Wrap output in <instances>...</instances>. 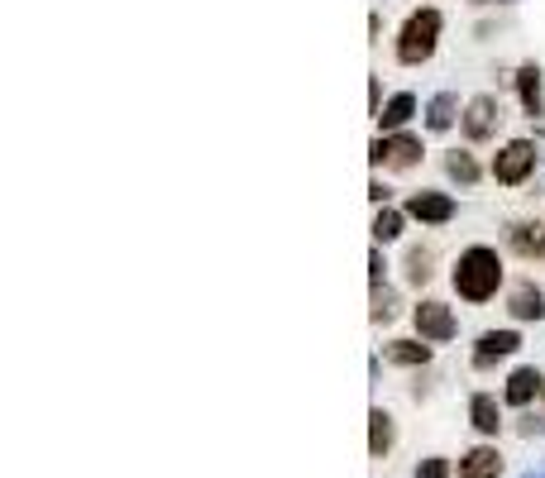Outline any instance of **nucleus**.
I'll use <instances>...</instances> for the list:
<instances>
[{"label": "nucleus", "mask_w": 545, "mask_h": 478, "mask_svg": "<svg viewBox=\"0 0 545 478\" xmlns=\"http://www.w3.org/2000/svg\"><path fill=\"white\" fill-rule=\"evenodd\" d=\"M517 87H521V101H527V111L540 115V68H536V62L517 72Z\"/></svg>", "instance_id": "obj_17"}, {"label": "nucleus", "mask_w": 545, "mask_h": 478, "mask_svg": "<svg viewBox=\"0 0 545 478\" xmlns=\"http://www.w3.org/2000/svg\"><path fill=\"white\" fill-rule=\"evenodd\" d=\"M536 168V143L531 139H512L508 149H502L493 158V177L502 186H517V182H527V173Z\"/></svg>", "instance_id": "obj_3"}, {"label": "nucleus", "mask_w": 545, "mask_h": 478, "mask_svg": "<svg viewBox=\"0 0 545 478\" xmlns=\"http://www.w3.org/2000/svg\"><path fill=\"white\" fill-rule=\"evenodd\" d=\"M497 282H502V263H497L493 249L474 244V249L459 254V263H454V292L465 297V302H488L497 292Z\"/></svg>", "instance_id": "obj_1"}, {"label": "nucleus", "mask_w": 545, "mask_h": 478, "mask_svg": "<svg viewBox=\"0 0 545 478\" xmlns=\"http://www.w3.org/2000/svg\"><path fill=\"white\" fill-rule=\"evenodd\" d=\"M407 216H416L422 225H445V220L454 216V201H450V197H440V192H411Z\"/></svg>", "instance_id": "obj_7"}, {"label": "nucleus", "mask_w": 545, "mask_h": 478, "mask_svg": "<svg viewBox=\"0 0 545 478\" xmlns=\"http://www.w3.org/2000/svg\"><path fill=\"white\" fill-rule=\"evenodd\" d=\"M512 249L521 259H545V225L540 220H517L512 225Z\"/></svg>", "instance_id": "obj_10"}, {"label": "nucleus", "mask_w": 545, "mask_h": 478, "mask_svg": "<svg viewBox=\"0 0 545 478\" xmlns=\"http://www.w3.org/2000/svg\"><path fill=\"white\" fill-rule=\"evenodd\" d=\"M497 120H502L497 96H474L469 106H465V134L469 139H488L497 130Z\"/></svg>", "instance_id": "obj_6"}, {"label": "nucleus", "mask_w": 545, "mask_h": 478, "mask_svg": "<svg viewBox=\"0 0 545 478\" xmlns=\"http://www.w3.org/2000/svg\"><path fill=\"white\" fill-rule=\"evenodd\" d=\"M416 316V330H422V340H435V345H445L454 335V311L445 302H422L411 311Z\"/></svg>", "instance_id": "obj_5"}, {"label": "nucleus", "mask_w": 545, "mask_h": 478, "mask_svg": "<svg viewBox=\"0 0 545 478\" xmlns=\"http://www.w3.org/2000/svg\"><path fill=\"white\" fill-rule=\"evenodd\" d=\"M445 168H450V177H454V182H465V186H469V182L478 177V168H474V158H469V154H459V149H454V154L445 158Z\"/></svg>", "instance_id": "obj_20"}, {"label": "nucleus", "mask_w": 545, "mask_h": 478, "mask_svg": "<svg viewBox=\"0 0 545 478\" xmlns=\"http://www.w3.org/2000/svg\"><path fill=\"white\" fill-rule=\"evenodd\" d=\"M397 235H402V216L383 206V211L373 216V239H397Z\"/></svg>", "instance_id": "obj_19"}, {"label": "nucleus", "mask_w": 545, "mask_h": 478, "mask_svg": "<svg viewBox=\"0 0 545 478\" xmlns=\"http://www.w3.org/2000/svg\"><path fill=\"white\" fill-rule=\"evenodd\" d=\"M502 473V454L493 445H478L459 460V478H497Z\"/></svg>", "instance_id": "obj_9"}, {"label": "nucleus", "mask_w": 545, "mask_h": 478, "mask_svg": "<svg viewBox=\"0 0 545 478\" xmlns=\"http://www.w3.org/2000/svg\"><path fill=\"white\" fill-rule=\"evenodd\" d=\"M392 441H397V430H392V417H388L383 407H373V411H369V450H373V454H379V460H383V454L392 450Z\"/></svg>", "instance_id": "obj_13"}, {"label": "nucleus", "mask_w": 545, "mask_h": 478, "mask_svg": "<svg viewBox=\"0 0 545 478\" xmlns=\"http://www.w3.org/2000/svg\"><path fill=\"white\" fill-rule=\"evenodd\" d=\"M454 111H459V101L445 91V96H435L431 101V115H426V124H431V130H450V124H454Z\"/></svg>", "instance_id": "obj_18"}, {"label": "nucleus", "mask_w": 545, "mask_h": 478, "mask_svg": "<svg viewBox=\"0 0 545 478\" xmlns=\"http://www.w3.org/2000/svg\"><path fill=\"white\" fill-rule=\"evenodd\" d=\"M469 417H474V426L484 435H497V426H502V411H497V402L488 398V392H478V398L469 402Z\"/></svg>", "instance_id": "obj_16"}, {"label": "nucleus", "mask_w": 545, "mask_h": 478, "mask_svg": "<svg viewBox=\"0 0 545 478\" xmlns=\"http://www.w3.org/2000/svg\"><path fill=\"white\" fill-rule=\"evenodd\" d=\"M411 115H416V96H407V91H402V96H392L388 106L379 111V124H383V130H402V124H407Z\"/></svg>", "instance_id": "obj_15"}, {"label": "nucleus", "mask_w": 545, "mask_h": 478, "mask_svg": "<svg viewBox=\"0 0 545 478\" xmlns=\"http://www.w3.org/2000/svg\"><path fill=\"white\" fill-rule=\"evenodd\" d=\"M517 345H521V340H517V330H488V335H478L474 364L484 368V364H493V359H508V355H512Z\"/></svg>", "instance_id": "obj_8"}, {"label": "nucleus", "mask_w": 545, "mask_h": 478, "mask_svg": "<svg viewBox=\"0 0 545 478\" xmlns=\"http://www.w3.org/2000/svg\"><path fill=\"white\" fill-rule=\"evenodd\" d=\"M416 478H450V464L445 460H426L422 469H416Z\"/></svg>", "instance_id": "obj_23"}, {"label": "nucleus", "mask_w": 545, "mask_h": 478, "mask_svg": "<svg viewBox=\"0 0 545 478\" xmlns=\"http://www.w3.org/2000/svg\"><path fill=\"white\" fill-rule=\"evenodd\" d=\"M435 38H440V15L435 10H416L407 25H402V38H397V58L416 68V62H426L435 53Z\"/></svg>", "instance_id": "obj_2"}, {"label": "nucleus", "mask_w": 545, "mask_h": 478, "mask_svg": "<svg viewBox=\"0 0 545 478\" xmlns=\"http://www.w3.org/2000/svg\"><path fill=\"white\" fill-rule=\"evenodd\" d=\"M512 316L517 321H540L545 316V292L540 287H531V282H521V287H512Z\"/></svg>", "instance_id": "obj_11"}, {"label": "nucleus", "mask_w": 545, "mask_h": 478, "mask_svg": "<svg viewBox=\"0 0 545 478\" xmlns=\"http://www.w3.org/2000/svg\"><path fill=\"white\" fill-rule=\"evenodd\" d=\"M407 278L411 282H426L431 278V249H411V254H407Z\"/></svg>", "instance_id": "obj_21"}, {"label": "nucleus", "mask_w": 545, "mask_h": 478, "mask_svg": "<svg viewBox=\"0 0 545 478\" xmlns=\"http://www.w3.org/2000/svg\"><path fill=\"white\" fill-rule=\"evenodd\" d=\"M536 392H545V378H540L536 368H517L512 378H508V402H512V407H527Z\"/></svg>", "instance_id": "obj_12"}, {"label": "nucleus", "mask_w": 545, "mask_h": 478, "mask_svg": "<svg viewBox=\"0 0 545 478\" xmlns=\"http://www.w3.org/2000/svg\"><path fill=\"white\" fill-rule=\"evenodd\" d=\"M388 364H402V368H416V364H431V345H416V340H392L388 349Z\"/></svg>", "instance_id": "obj_14"}, {"label": "nucleus", "mask_w": 545, "mask_h": 478, "mask_svg": "<svg viewBox=\"0 0 545 478\" xmlns=\"http://www.w3.org/2000/svg\"><path fill=\"white\" fill-rule=\"evenodd\" d=\"M373 163H383V168L407 173V168H416V163H422V139H411V134L379 139V143H373Z\"/></svg>", "instance_id": "obj_4"}, {"label": "nucleus", "mask_w": 545, "mask_h": 478, "mask_svg": "<svg viewBox=\"0 0 545 478\" xmlns=\"http://www.w3.org/2000/svg\"><path fill=\"white\" fill-rule=\"evenodd\" d=\"M392 316H397L392 292H373V321H392Z\"/></svg>", "instance_id": "obj_22"}]
</instances>
